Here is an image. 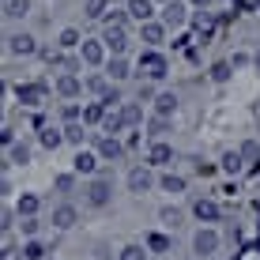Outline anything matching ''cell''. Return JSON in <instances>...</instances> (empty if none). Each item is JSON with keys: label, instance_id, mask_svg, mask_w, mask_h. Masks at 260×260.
Instances as JSON below:
<instances>
[{"label": "cell", "instance_id": "6da1fadb", "mask_svg": "<svg viewBox=\"0 0 260 260\" xmlns=\"http://www.w3.org/2000/svg\"><path fill=\"white\" fill-rule=\"evenodd\" d=\"M140 76H147V79H162V76H166V57H162V53H155V49L140 53Z\"/></svg>", "mask_w": 260, "mask_h": 260}, {"label": "cell", "instance_id": "7a4b0ae2", "mask_svg": "<svg viewBox=\"0 0 260 260\" xmlns=\"http://www.w3.org/2000/svg\"><path fill=\"white\" fill-rule=\"evenodd\" d=\"M110 200H113V185H110V177H94L91 189H87V204H91V208H106Z\"/></svg>", "mask_w": 260, "mask_h": 260}, {"label": "cell", "instance_id": "3957f363", "mask_svg": "<svg viewBox=\"0 0 260 260\" xmlns=\"http://www.w3.org/2000/svg\"><path fill=\"white\" fill-rule=\"evenodd\" d=\"M192 249H196L200 256H211V253H219V234H215L211 226L196 230V238H192Z\"/></svg>", "mask_w": 260, "mask_h": 260}, {"label": "cell", "instance_id": "277c9868", "mask_svg": "<svg viewBox=\"0 0 260 260\" xmlns=\"http://www.w3.org/2000/svg\"><path fill=\"white\" fill-rule=\"evenodd\" d=\"M8 49H12L15 57H30V53H38V42H34L30 34H12V38H8Z\"/></svg>", "mask_w": 260, "mask_h": 260}, {"label": "cell", "instance_id": "5b68a950", "mask_svg": "<svg viewBox=\"0 0 260 260\" xmlns=\"http://www.w3.org/2000/svg\"><path fill=\"white\" fill-rule=\"evenodd\" d=\"M192 215H196L200 222H219V204L208 200V196H200V200L192 204Z\"/></svg>", "mask_w": 260, "mask_h": 260}, {"label": "cell", "instance_id": "8992f818", "mask_svg": "<svg viewBox=\"0 0 260 260\" xmlns=\"http://www.w3.org/2000/svg\"><path fill=\"white\" fill-rule=\"evenodd\" d=\"M151 185H155V177H151V170H143V166L128 170V189H132V192H147Z\"/></svg>", "mask_w": 260, "mask_h": 260}, {"label": "cell", "instance_id": "52a82bcc", "mask_svg": "<svg viewBox=\"0 0 260 260\" xmlns=\"http://www.w3.org/2000/svg\"><path fill=\"white\" fill-rule=\"evenodd\" d=\"M76 219H79V211L72 208V204H60V208H53V226H57V230L76 226Z\"/></svg>", "mask_w": 260, "mask_h": 260}, {"label": "cell", "instance_id": "ba28073f", "mask_svg": "<svg viewBox=\"0 0 260 260\" xmlns=\"http://www.w3.org/2000/svg\"><path fill=\"white\" fill-rule=\"evenodd\" d=\"M19 102L42 106V102H46V83H23V87H19Z\"/></svg>", "mask_w": 260, "mask_h": 260}, {"label": "cell", "instance_id": "9c48e42d", "mask_svg": "<svg viewBox=\"0 0 260 260\" xmlns=\"http://www.w3.org/2000/svg\"><path fill=\"white\" fill-rule=\"evenodd\" d=\"M102 42H106V46H110V49H113V53H117V57H121V53H124V46H128V34H124L121 26H106Z\"/></svg>", "mask_w": 260, "mask_h": 260}, {"label": "cell", "instance_id": "30bf717a", "mask_svg": "<svg viewBox=\"0 0 260 260\" xmlns=\"http://www.w3.org/2000/svg\"><path fill=\"white\" fill-rule=\"evenodd\" d=\"M121 155H124V143H121L117 136H106V140H98V158H113V162H117Z\"/></svg>", "mask_w": 260, "mask_h": 260}, {"label": "cell", "instance_id": "8fae6325", "mask_svg": "<svg viewBox=\"0 0 260 260\" xmlns=\"http://www.w3.org/2000/svg\"><path fill=\"white\" fill-rule=\"evenodd\" d=\"M38 208H42V200H38L34 192H23V196H19V204H15L19 219H38Z\"/></svg>", "mask_w": 260, "mask_h": 260}, {"label": "cell", "instance_id": "7c38bea8", "mask_svg": "<svg viewBox=\"0 0 260 260\" xmlns=\"http://www.w3.org/2000/svg\"><path fill=\"white\" fill-rule=\"evenodd\" d=\"M185 12H189V8H185V4H177V0H170V4L162 8V23H166V26H181V23H185Z\"/></svg>", "mask_w": 260, "mask_h": 260}, {"label": "cell", "instance_id": "4fadbf2b", "mask_svg": "<svg viewBox=\"0 0 260 260\" xmlns=\"http://www.w3.org/2000/svg\"><path fill=\"white\" fill-rule=\"evenodd\" d=\"M72 166H76V174H94V170H98V155H91V151H79V155L72 158Z\"/></svg>", "mask_w": 260, "mask_h": 260}, {"label": "cell", "instance_id": "5bb4252c", "mask_svg": "<svg viewBox=\"0 0 260 260\" xmlns=\"http://www.w3.org/2000/svg\"><path fill=\"white\" fill-rule=\"evenodd\" d=\"M174 110H177V94L174 91H162V94L155 98V113H158V117H170Z\"/></svg>", "mask_w": 260, "mask_h": 260}, {"label": "cell", "instance_id": "9a60e30c", "mask_svg": "<svg viewBox=\"0 0 260 260\" xmlns=\"http://www.w3.org/2000/svg\"><path fill=\"white\" fill-rule=\"evenodd\" d=\"M170 158H174V151H170L166 143H151V151H147V162L151 166H166Z\"/></svg>", "mask_w": 260, "mask_h": 260}, {"label": "cell", "instance_id": "2e32d148", "mask_svg": "<svg viewBox=\"0 0 260 260\" xmlns=\"http://www.w3.org/2000/svg\"><path fill=\"white\" fill-rule=\"evenodd\" d=\"M128 15L132 19H140V23H151V0H128Z\"/></svg>", "mask_w": 260, "mask_h": 260}, {"label": "cell", "instance_id": "e0dca14e", "mask_svg": "<svg viewBox=\"0 0 260 260\" xmlns=\"http://www.w3.org/2000/svg\"><path fill=\"white\" fill-rule=\"evenodd\" d=\"M158 189H162V192H185V177H177V174H162V177H158Z\"/></svg>", "mask_w": 260, "mask_h": 260}, {"label": "cell", "instance_id": "ac0fdd59", "mask_svg": "<svg viewBox=\"0 0 260 260\" xmlns=\"http://www.w3.org/2000/svg\"><path fill=\"white\" fill-rule=\"evenodd\" d=\"M57 91L64 94V98H76L79 91H83V83H79L76 76H60V79H57Z\"/></svg>", "mask_w": 260, "mask_h": 260}, {"label": "cell", "instance_id": "d6986e66", "mask_svg": "<svg viewBox=\"0 0 260 260\" xmlns=\"http://www.w3.org/2000/svg\"><path fill=\"white\" fill-rule=\"evenodd\" d=\"M30 12V0H4V15L8 19H23Z\"/></svg>", "mask_w": 260, "mask_h": 260}, {"label": "cell", "instance_id": "ffe728a7", "mask_svg": "<svg viewBox=\"0 0 260 260\" xmlns=\"http://www.w3.org/2000/svg\"><path fill=\"white\" fill-rule=\"evenodd\" d=\"M8 162H15V166L30 162V147H26V143H12V147H8Z\"/></svg>", "mask_w": 260, "mask_h": 260}, {"label": "cell", "instance_id": "44dd1931", "mask_svg": "<svg viewBox=\"0 0 260 260\" xmlns=\"http://www.w3.org/2000/svg\"><path fill=\"white\" fill-rule=\"evenodd\" d=\"M241 166H245L241 151H226V155H222V170H226V174H241Z\"/></svg>", "mask_w": 260, "mask_h": 260}, {"label": "cell", "instance_id": "7402d4cb", "mask_svg": "<svg viewBox=\"0 0 260 260\" xmlns=\"http://www.w3.org/2000/svg\"><path fill=\"white\" fill-rule=\"evenodd\" d=\"M143 42H147V46H158V42H162V23H143Z\"/></svg>", "mask_w": 260, "mask_h": 260}, {"label": "cell", "instance_id": "603a6c76", "mask_svg": "<svg viewBox=\"0 0 260 260\" xmlns=\"http://www.w3.org/2000/svg\"><path fill=\"white\" fill-rule=\"evenodd\" d=\"M106 72H110V79H124V76H128V60H124V57H113L110 64H106Z\"/></svg>", "mask_w": 260, "mask_h": 260}, {"label": "cell", "instance_id": "cb8c5ba5", "mask_svg": "<svg viewBox=\"0 0 260 260\" xmlns=\"http://www.w3.org/2000/svg\"><path fill=\"white\" fill-rule=\"evenodd\" d=\"M147 249H151V253H170V238L155 230V234H147Z\"/></svg>", "mask_w": 260, "mask_h": 260}, {"label": "cell", "instance_id": "d4e9b609", "mask_svg": "<svg viewBox=\"0 0 260 260\" xmlns=\"http://www.w3.org/2000/svg\"><path fill=\"white\" fill-rule=\"evenodd\" d=\"M83 121H87V124H98V121H102V124H106V106H102V102L87 106V110H83Z\"/></svg>", "mask_w": 260, "mask_h": 260}, {"label": "cell", "instance_id": "484cf974", "mask_svg": "<svg viewBox=\"0 0 260 260\" xmlns=\"http://www.w3.org/2000/svg\"><path fill=\"white\" fill-rule=\"evenodd\" d=\"M83 60L87 64H102V46L98 42H83Z\"/></svg>", "mask_w": 260, "mask_h": 260}, {"label": "cell", "instance_id": "4316f807", "mask_svg": "<svg viewBox=\"0 0 260 260\" xmlns=\"http://www.w3.org/2000/svg\"><path fill=\"white\" fill-rule=\"evenodd\" d=\"M60 143H64V132H57V128H46L42 132V147H49V151H57Z\"/></svg>", "mask_w": 260, "mask_h": 260}, {"label": "cell", "instance_id": "83f0119b", "mask_svg": "<svg viewBox=\"0 0 260 260\" xmlns=\"http://www.w3.org/2000/svg\"><path fill=\"white\" fill-rule=\"evenodd\" d=\"M23 260H46V245H42V241H26L23 245Z\"/></svg>", "mask_w": 260, "mask_h": 260}, {"label": "cell", "instance_id": "f1b7e54d", "mask_svg": "<svg viewBox=\"0 0 260 260\" xmlns=\"http://www.w3.org/2000/svg\"><path fill=\"white\" fill-rule=\"evenodd\" d=\"M117 260H147V253H143V245H124L117 253Z\"/></svg>", "mask_w": 260, "mask_h": 260}, {"label": "cell", "instance_id": "f546056e", "mask_svg": "<svg viewBox=\"0 0 260 260\" xmlns=\"http://www.w3.org/2000/svg\"><path fill=\"white\" fill-rule=\"evenodd\" d=\"M140 117H143V110H140L136 102H128V106H124V110H121V121H124V124H136Z\"/></svg>", "mask_w": 260, "mask_h": 260}, {"label": "cell", "instance_id": "4dcf8cb0", "mask_svg": "<svg viewBox=\"0 0 260 260\" xmlns=\"http://www.w3.org/2000/svg\"><path fill=\"white\" fill-rule=\"evenodd\" d=\"M211 79H215V83H226V79H230V64H226V60L211 64Z\"/></svg>", "mask_w": 260, "mask_h": 260}, {"label": "cell", "instance_id": "1f68e13d", "mask_svg": "<svg viewBox=\"0 0 260 260\" xmlns=\"http://www.w3.org/2000/svg\"><path fill=\"white\" fill-rule=\"evenodd\" d=\"M241 158H253V162H260V143H256V140H245V143H241Z\"/></svg>", "mask_w": 260, "mask_h": 260}, {"label": "cell", "instance_id": "d6a6232c", "mask_svg": "<svg viewBox=\"0 0 260 260\" xmlns=\"http://www.w3.org/2000/svg\"><path fill=\"white\" fill-rule=\"evenodd\" d=\"M83 136H87L83 124H68V128H64V140H68V143H83Z\"/></svg>", "mask_w": 260, "mask_h": 260}, {"label": "cell", "instance_id": "836d02e7", "mask_svg": "<svg viewBox=\"0 0 260 260\" xmlns=\"http://www.w3.org/2000/svg\"><path fill=\"white\" fill-rule=\"evenodd\" d=\"M87 87H91L94 94H102V98L110 94V83H106V76H91V83H87Z\"/></svg>", "mask_w": 260, "mask_h": 260}, {"label": "cell", "instance_id": "e575fe53", "mask_svg": "<svg viewBox=\"0 0 260 260\" xmlns=\"http://www.w3.org/2000/svg\"><path fill=\"white\" fill-rule=\"evenodd\" d=\"M19 230H23V238L34 241V234H38V219H19Z\"/></svg>", "mask_w": 260, "mask_h": 260}, {"label": "cell", "instance_id": "d590c367", "mask_svg": "<svg viewBox=\"0 0 260 260\" xmlns=\"http://www.w3.org/2000/svg\"><path fill=\"white\" fill-rule=\"evenodd\" d=\"M60 46H64V49H72V46H79V30H72V26H68V30L60 34Z\"/></svg>", "mask_w": 260, "mask_h": 260}, {"label": "cell", "instance_id": "8d00e7d4", "mask_svg": "<svg viewBox=\"0 0 260 260\" xmlns=\"http://www.w3.org/2000/svg\"><path fill=\"white\" fill-rule=\"evenodd\" d=\"M102 12H106V0H87V15H91V19H98Z\"/></svg>", "mask_w": 260, "mask_h": 260}, {"label": "cell", "instance_id": "74e56055", "mask_svg": "<svg viewBox=\"0 0 260 260\" xmlns=\"http://www.w3.org/2000/svg\"><path fill=\"white\" fill-rule=\"evenodd\" d=\"M124 128V121H121V113L117 117H106V132H110V136H117V132Z\"/></svg>", "mask_w": 260, "mask_h": 260}, {"label": "cell", "instance_id": "f35d334b", "mask_svg": "<svg viewBox=\"0 0 260 260\" xmlns=\"http://www.w3.org/2000/svg\"><path fill=\"white\" fill-rule=\"evenodd\" d=\"M72 185H76V177H72V174H60L57 177V192H72Z\"/></svg>", "mask_w": 260, "mask_h": 260}, {"label": "cell", "instance_id": "ab89813d", "mask_svg": "<svg viewBox=\"0 0 260 260\" xmlns=\"http://www.w3.org/2000/svg\"><path fill=\"white\" fill-rule=\"evenodd\" d=\"M162 222L177 226V222H181V211H177V208H162Z\"/></svg>", "mask_w": 260, "mask_h": 260}, {"label": "cell", "instance_id": "60d3db41", "mask_svg": "<svg viewBox=\"0 0 260 260\" xmlns=\"http://www.w3.org/2000/svg\"><path fill=\"white\" fill-rule=\"evenodd\" d=\"M162 132H166V117H155L151 121V136H162Z\"/></svg>", "mask_w": 260, "mask_h": 260}, {"label": "cell", "instance_id": "b9f144b4", "mask_svg": "<svg viewBox=\"0 0 260 260\" xmlns=\"http://www.w3.org/2000/svg\"><path fill=\"white\" fill-rule=\"evenodd\" d=\"M106 26H121V30H124V12H113L110 19H106Z\"/></svg>", "mask_w": 260, "mask_h": 260}, {"label": "cell", "instance_id": "7bdbcfd3", "mask_svg": "<svg viewBox=\"0 0 260 260\" xmlns=\"http://www.w3.org/2000/svg\"><path fill=\"white\" fill-rule=\"evenodd\" d=\"M196 26H200V30H211V15L200 12V15H196Z\"/></svg>", "mask_w": 260, "mask_h": 260}, {"label": "cell", "instance_id": "ee69618b", "mask_svg": "<svg viewBox=\"0 0 260 260\" xmlns=\"http://www.w3.org/2000/svg\"><path fill=\"white\" fill-rule=\"evenodd\" d=\"M60 113H64V121H68V124H76V117H79V110H76V106H64Z\"/></svg>", "mask_w": 260, "mask_h": 260}, {"label": "cell", "instance_id": "f6af8a7d", "mask_svg": "<svg viewBox=\"0 0 260 260\" xmlns=\"http://www.w3.org/2000/svg\"><path fill=\"white\" fill-rule=\"evenodd\" d=\"M0 143H4V147H12V143H15V136H12V128H0Z\"/></svg>", "mask_w": 260, "mask_h": 260}, {"label": "cell", "instance_id": "bcb514c9", "mask_svg": "<svg viewBox=\"0 0 260 260\" xmlns=\"http://www.w3.org/2000/svg\"><path fill=\"white\" fill-rule=\"evenodd\" d=\"M192 4H200V8H204V4H211V0H192Z\"/></svg>", "mask_w": 260, "mask_h": 260}, {"label": "cell", "instance_id": "7dc6e473", "mask_svg": "<svg viewBox=\"0 0 260 260\" xmlns=\"http://www.w3.org/2000/svg\"><path fill=\"white\" fill-rule=\"evenodd\" d=\"M256 68H260V53H256Z\"/></svg>", "mask_w": 260, "mask_h": 260}]
</instances>
